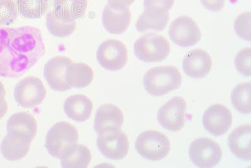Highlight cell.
<instances>
[{
	"label": "cell",
	"instance_id": "cell-28",
	"mask_svg": "<svg viewBox=\"0 0 251 168\" xmlns=\"http://www.w3.org/2000/svg\"><path fill=\"white\" fill-rule=\"evenodd\" d=\"M18 15L15 0H0V26L10 25L17 20Z\"/></svg>",
	"mask_w": 251,
	"mask_h": 168
},
{
	"label": "cell",
	"instance_id": "cell-4",
	"mask_svg": "<svg viewBox=\"0 0 251 168\" xmlns=\"http://www.w3.org/2000/svg\"><path fill=\"white\" fill-rule=\"evenodd\" d=\"M135 147L146 160L160 161L169 154L170 142L164 134L155 131L143 132L136 139Z\"/></svg>",
	"mask_w": 251,
	"mask_h": 168
},
{
	"label": "cell",
	"instance_id": "cell-20",
	"mask_svg": "<svg viewBox=\"0 0 251 168\" xmlns=\"http://www.w3.org/2000/svg\"><path fill=\"white\" fill-rule=\"evenodd\" d=\"M59 159L62 168H86L90 164L92 154L88 147L77 143L66 147Z\"/></svg>",
	"mask_w": 251,
	"mask_h": 168
},
{
	"label": "cell",
	"instance_id": "cell-33",
	"mask_svg": "<svg viewBox=\"0 0 251 168\" xmlns=\"http://www.w3.org/2000/svg\"><path fill=\"white\" fill-rule=\"evenodd\" d=\"M6 92L3 84L0 82V120L8 111V104L5 100Z\"/></svg>",
	"mask_w": 251,
	"mask_h": 168
},
{
	"label": "cell",
	"instance_id": "cell-25",
	"mask_svg": "<svg viewBox=\"0 0 251 168\" xmlns=\"http://www.w3.org/2000/svg\"><path fill=\"white\" fill-rule=\"evenodd\" d=\"M46 26L49 32L54 37L64 38L75 32L77 24L75 20L64 19L56 14L53 10L47 16Z\"/></svg>",
	"mask_w": 251,
	"mask_h": 168
},
{
	"label": "cell",
	"instance_id": "cell-34",
	"mask_svg": "<svg viewBox=\"0 0 251 168\" xmlns=\"http://www.w3.org/2000/svg\"><path fill=\"white\" fill-rule=\"evenodd\" d=\"M135 0H107L111 7L116 9L128 8Z\"/></svg>",
	"mask_w": 251,
	"mask_h": 168
},
{
	"label": "cell",
	"instance_id": "cell-26",
	"mask_svg": "<svg viewBox=\"0 0 251 168\" xmlns=\"http://www.w3.org/2000/svg\"><path fill=\"white\" fill-rule=\"evenodd\" d=\"M251 82L242 83L233 89L230 96L232 104L239 113H251Z\"/></svg>",
	"mask_w": 251,
	"mask_h": 168
},
{
	"label": "cell",
	"instance_id": "cell-31",
	"mask_svg": "<svg viewBox=\"0 0 251 168\" xmlns=\"http://www.w3.org/2000/svg\"><path fill=\"white\" fill-rule=\"evenodd\" d=\"M175 0H144L145 9H157L169 12L174 6Z\"/></svg>",
	"mask_w": 251,
	"mask_h": 168
},
{
	"label": "cell",
	"instance_id": "cell-1",
	"mask_svg": "<svg viewBox=\"0 0 251 168\" xmlns=\"http://www.w3.org/2000/svg\"><path fill=\"white\" fill-rule=\"evenodd\" d=\"M46 53L41 31L32 26L0 28V76L20 77Z\"/></svg>",
	"mask_w": 251,
	"mask_h": 168
},
{
	"label": "cell",
	"instance_id": "cell-5",
	"mask_svg": "<svg viewBox=\"0 0 251 168\" xmlns=\"http://www.w3.org/2000/svg\"><path fill=\"white\" fill-rule=\"evenodd\" d=\"M78 141L77 129L70 123L59 122L49 129L47 134L45 147L50 156L59 159L66 147L77 143Z\"/></svg>",
	"mask_w": 251,
	"mask_h": 168
},
{
	"label": "cell",
	"instance_id": "cell-3",
	"mask_svg": "<svg viewBox=\"0 0 251 168\" xmlns=\"http://www.w3.org/2000/svg\"><path fill=\"white\" fill-rule=\"evenodd\" d=\"M134 54L141 61L160 62L170 54V45L166 38L153 33L143 35L134 45Z\"/></svg>",
	"mask_w": 251,
	"mask_h": 168
},
{
	"label": "cell",
	"instance_id": "cell-9",
	"mask_svg": "<svg viewBox=\"0 0 251 168\" xmlns=\"http://www.w3.org/2000/svg\"><path fill=\"white\" fill-rule=\"evenodd\" d=\"M47 91L39 78L28 77L20 80L15 86L16 102L24 108L39 106L46 97Z\"/></svg>",
	"mask_w": 251,
	"mask_h": 168
},
{
	"label": "cell",
	"instance_id": "cell-11",
	"mask_svg": "<svg viewBox=\"0 0 251 168\" xmlns=\"http://www.w3.org/2000/svg\"><path fill=\"white\" fill-rule=\"evenodd\" d=\"M186 109L185 100L180 97H175L159 109L157 120L163 128L178 132L184 127Z\"/></svg>",
	"mask_w": 251,
	"mask_h": 168
},
{
	"label": "cell",
	"instance_id": "cell-12",
	"mask_svg": "<svg viewBox=\"0 0 251 168\" xmlns=\"http://www.w3.org/2000/svg\"><path fill=\"white\" fill-rule=\"evenodd\" d=\"M232 124V114L227 107L214 104L204 113V129L215 136H223L227 133Z\"/></svg>",
	"mask_w": 251,
	"mask_h": 168
},
{
	"label": "cell",
	"instance_id": "cell-16",
	"mask_svg": "<svg viewBox=\"0 0 251 168\" xmlns=\"http://www.w3.org/2000/svg\"><path fill=\"white\" fill-rule=\"evenodd\" d=\"M31 141L30 138L20 134L8 133L1 143L2 155L10 161L22 160L30 151Z\"/></svg>",
	"mask_w": 251,
	"mask_h": 168
},
{
	"label": "cell",
	"instance_id": "cell-13",
	"mask_svg": "<svg viewBox=\"0 0 251 168\" xmlns=\"http://www.w3.org/2000/svg\"><path fill=\"white\" fill-rule=\"evenodd\" d=\"M72 63L73 61L65 56H56L47 62L44 67V77L53 91L65 92L72 89L66 79L67 67Z\"/></svg>",
	"mask_w": 251,
	"mask_h": 168
},
{
	"label": "cell",
	"instance_id": "cell-23",
	"mask_svg": "<svg viewBox=\"0 0 251 168\" xmlns=\"http://www.w3.org/2000/svg\"><path fill=\"white\" fill-rule=\"evenodd\" d=\"M94 78L91 67L84 63H72L67 67L66 79L72 88H85L91 84Z\"/></svg>",
	"mask_w": 251,
	"mask_h": 168
},
{
	"label": "cell",
	"instance_id": "cell-22",
	"mask_svg": "<svg viewBox=\"0 0 251 168\" xmlns=\"http://www.w3.org/2000/svg\"><path fill=\"white\" fill-rule=\"evenodd\" d=\"M6 129L8 133L19 134L33 141L37 133V120L31 114L19 112L9 118Z\"/></svg>",
	"mask_w": 251,
	"mask_h": 168
},
{
	"label": "cell",
	"instance_id": "cell-32",
	"mask_svg": "<svg viewBox=\"0 0 251 168\" xmlns=\"http://www.w3.org/2000/svg\"><path fill=\"white\" fill-rule=\"evenodd\" d=\"M226 0H200L204 7L210 12H219L223 10Z\"/></svg>",
	"mask_w": 251,
	"mask_h": 168
},
{
	"label": "cell",
	"instance_id": "cell-8",
	"mask_svg": "<svg viewBox=\"0 0 251 168\" xmlns=\"http://www.w3.org/2000/svg\"><path fill=\"white\" fill-rule=\"evenodd\" d=\"M96 58L103 69L109 71H118L126 65L128 55L126 47L122 42L110 39L99 47Z\"/></svg>",
	"mask_w": 251,
	"mask_h": 168
},
{
	"label": "cell",
	"instance_id": "cell-29",
	"mask_svg": "<svg viewBox=\"0 0 251 168\" xmlns=\"http://www.w3.org/2000/svg\"><path fill=\"white\" fill-rule=\"evenodd\" d=\"M235 66L237 71L244 77L251 75V48H244L235 57Z\"/></svg>",
	"mask_w": 251,
	"mask_h": 168
},
{
	"label": "cell",
	"instance_id": "cell-24",
	"mask_svg": "<svg viewBox=\"0 0 251 168\" xmlns=\"http://www.w3.org/2000/svg\"><path fill=\"white\" fill-rule=\"evenodd\" d=\"M88 0H55L56 14L64 19L76 20L84 17Z\"/></svg>",
	"mask_w": 251,
	"mask_h": 168
},
{
	"label": "cell",
	"instance_id": "cell-2",
	"mask_svg": "<svg viewBox=\"0 0 251 168\" xmlns=\"http://www.w3.org/2000/svg\"><path fill=\"white\" fill-rule=\"evenodd\" d=\"M182 82L180 72L174 66L153 67L143 77V86L150 95L160 97L181 86Z\"/></svg>",
	"mask_w": 251,
	"mask_h": 168
},
{
	"label": "cell",
	"instance_id": "cell-21",
	"mask_svg": "<svg viewBox=\"0 0 251 168\" xmlns=\"http://www.w3.org/2000/svg\"><path fill=\"white\" fill-rule=\"evenodd\" d=\"M170 19L169 12L157 9H145L139 17L136 28L139 32L149 30L161 31L167 27Z\"/></svg>",
	"mask_w": 251,
	"mask_h": 168
},
{
	"label": "cell",
	"instance_id": "cell-17",
	"mask_svg": "<svg viewBox=\"0 0 251 168\" xmlns=\"http://www.w3.org/2000/svg\"><path fill=\"white\" fill-rule=\"evenodd\" d=\"M131 21V13L129 8L116 9L108 4L105 6L102 12L103 26L107 32L114 35L124 33Z\"/></svg>",
	"mask_w": 251,
	"mask_h": 168
},
{
	"label": "cell",
	"instance_id": "cell-19",
	"mask_svg": "<svg viewBox=\"0 0 251 168\" xmlns=\"http://www.w3.org/2000/svg\"><path fill=\"white\" fill-rule=\"evenodd\" d=\"M64 109L69 118L76 122H85L91 117L93 103L87 96L76 94L66 98Z\"/></svg>",
	"mask_w": 251,
	"mask_h": 168
},
{
	"label": "cell",
	"instance_id": "cell-6",
	"mask_svg": "<svg viewBox=\"0 0 251 168\" xmlns=\"http://www.w3.org/2000/svg\"><path fill=\"white\" fill-rule=\"evenodd\" d=\"M96 143L100 153L109 160H123L128 153V139L121 129L107 130L98 134Z\"/></svg>",
	"mask_w": 251,
	"mask_h": 168
},
{
	"label": "cell",
	"instance_id": "cell-30",
	"mask_svg": "<svg viewBox=\"0 0 251 168\" xmlns=\"http://www.w3.org/2000/svg\"><path fill=\"white\" fill-rule=\"evenodd\" d=\"M237 35L244 40L251 42V12L242 13L236 18L234 24Z\"/></svg>",
	"mask_w": 251,
	"mask_h": 168
},
{
	"label": "cell",
	"instance_id": "cell-27",
	"mask_svg": "<svg viewBox=\"0 0 251 168\" xmlns=\"http://www.w3.org/2000/svg\"><path fill=\"white\" fill-rule=\"evenodd\" d=\"M48 0H17L18 12L29 19H40L46 13Z\"/></svg>",
	"mask_w": 251,
	"mask_h": 168
},
{
	"label": "cell",
	"instance_id": "cell-18",
	"mask_svg": "<svg viewBox=\"0 0 251 168\" xmlns=\"http://www.w3.org/2000/svg\"><path fill=\"white\" fill-rule=\"evenodd\" d=\"M251 127L244 124L235 129L227 139L228 147L232 153L240 160H251Z\"/></svg>",
	"mask_w": 251,
	"mask_h": 168
},
{
	"label": "cell",
	"instance_id": "cell-14",
	"mask_svg": "<svg viewBox=\"0 0 251 168\" xmlns=\"http://www.w3.org/2000/svg\"><path fill=\"white\" fill-rule=\"evenodd\" d=\"M212 67L211 57L207 51L195 49L189 51L183 60V71L188 77L201 78L210 72Z\"/></svg>",
	"mask_w": 251,
	"mask_h": 168
},
{
	"label": "cell",
	"instance_id": "cell-7",
	"mask_svg": "<svg viewBox=\"0 0 251 168\" xmlns=\"http://www.w3.org/2000/svg\"><path fill=\"white\" fill-rule=\"evenodd\" d=\"M188 153L192 162L199 168L216 167L223 157V150L219 144L207 138H201L193 141Z\"/></svg>",
	"mask_w": 251,
	"mask_h": 168
},
{
	"label": "cell",
	"instance_id": "cell-15",
	"mask_svg": "<svg viewBox=\"0 0 251 168\" xmlns=\"http://www.w3.org/2000/svg\"><path fill=\"white\" fill-rule=\"evenodd\" d=\"M123 123L124 115L122 110L114 104H104L96 112L94 127L98 134L107 130L121 129Z\"/></svg>",
	"mask_w": 251,
	"mask_h": 168
},
{
	"label": "cell",
	"instance_id": "cell-10",
	"mask_svg": "<svg viewBox=\"0 0 251 168\" xmlns=\"http://www.w3.org/2000/svg\"><path fill=\"white\" fill-rule=\"evenodd\" d=\"M169 37L174 44L182 47L196 46L201 38L198 24L187 16L176 18L170 24Z\"/></svg>",
	"mask_w": 251,
	"mask_h": 168
}]
</instances>
